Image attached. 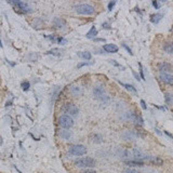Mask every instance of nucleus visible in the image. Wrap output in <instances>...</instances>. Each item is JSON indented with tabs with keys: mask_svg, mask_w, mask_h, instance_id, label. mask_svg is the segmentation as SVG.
Returning a JSON list of instances; mask_svg holds the SVG:
<instances>
[{
	"mask_svg": "<svg viewBox=\"0 0 173 173\" xmlns=\"http://www.w3.org/2000/svg\"><path fill=\"white\" fill-rule=\"evenodd\" d=\"M115 5H116V1H111V2L108 3V7H107V9H108V11L111 12V10L114 9V7H115Z\"/></svg>",
	"mask_w": 173,
	"mask_h": 173,
	"instance_id": "nucleus-30",
	"label": "nucleus"
},
{
	"mask_svg": "<svg viewBox=\"0 0 173 173\" xmlns=\"http://www.w3.org/2000/svg\"><path fill=\"white\" fill-rule=\"evenodd\" d=\"M75 166L78 167V168H93V167H95L96 164V161L95 159H93V158L91 157H82V158H79V159H77L75 162Z\"/></svg>",
	"mask_w": 173,
	"mask_h": 173,
	"instance_id": "nucleus-3",
	"label": "nucleus"
},
{
	"mask_svg": "<svg viewBox=\"0 0 173 173\" xmlns=\"http://www.w3.org/2000/svg\"><path fill=\"white\" fill-rule=\"evenodd\" d=\"M164 100H166L167 104H170L171 101L173 100V95H171V94H169V93H166L164 94Z\"/></svg>",
	"mask_w": 173,
	"mask_h": 173,
	"instance_id": "nucleus-23",
	"label": "nucleus"
},
{
	"mask_svg": "<svg viewBox=\"0 0 173 173\" xmlns=\"http://www.w3.org/2000/svg\"><path fill=\"white\" fill-rule=\"evenodd\" d=\"M90 141L93 143H102L103 141H104V139H103V136L101 135V134L93 133L90 135Z\"/></svg>",
	"mask_w": 173,
	"mask_h": 173,
	"instance_id": "nucleus-17",
	"label": "nucleus"
},
{
	"mask_svg": "<svg viewBox=\"0 0 173 173\" xmlns=\"http://www.w3.org/2000/svg\"><path fill=\"white\" fill-rule=\"evenodd\" d=\"M8 3L15 6L18 9V11H21L22 13H31L33 12L31 8L28 6V3L24 2V1H20V0H18V1H8Z\"/></svg>",
	"mask_w": 173,
	"mask_h": 173,
	"instance_id": "nucleus-6",
	"label": "nucleus"
},
{
	"mask_svg": "<svg viewBox=\"0 0 173 173\" xmlns=\"http://www.w3.org/2000/svg\"><path fill=\"white\" fill-rule=\"evenodd\" d=\"M124 163L127 164L128 167H143L144 166V162L143 161H140V160H128V161H126Z\"/></svg>",
	"mask_w": 173,
	"mask_h": 173,
	"instance_id": "nucleus-14",
	"label": "nucleus"
},
{
	"mask_svg": "<svg viewBox=\"0 0 173 173\" xmlns=\"http://www.w3.org/2000/svg\"><path fill=\"white\" fill-rule=\"evenodd\" d=\"M118 83H119L121 86H123L124 89H126V90H128V91L132 92V93H134V94H136V93H138V91H136V89H135V86H132V84H129V83H123V82H121V81H118Z\"/></svg>",
	"mask_w": 173,
	"mask_h": 173,
	"instance_id": "nucleus-13",
	"label": "nucleus"
},
{
	"mask_svg": "<svg viewBox=\"0 0 173 173\" xmlns=\"http://www.w3.org/2000/svg\"><path fill=\"white\" fill-rule=\"evenodd\" d=\"M121 46H122V47H123V48H124V49H126V50H127V51H128V53H129V54H130V55H133V52H132V50H131V49H130V48H129V47H128V46H127V45H126V43H121Z\"/></svg>",
	"mask_w": 173,
	"mask_h": 173,
	"instance_id": "nucleus-29",
	"label": "nucleus"
},
{
	"mask_svg": "<svg viewBox=\"0 0 173 173\" xmlns=\"http://www.w3.org/2000/svg\"><path fill=\"white\" fill-rule=\"evenodd\" d=\"M164 50L168 51L169 53H173V42L172 43H169L168 46H166V47H164Z\"/></svg>",
	"mask_w": 173,
	"mask_h": 173,
	"instance_id": "nucleus-24",
	"label": "nucleus"
},
{
	"mask_svg": "<svg viewBox=\"0 0 173 173\" xmlns=\"http://www.w3.org/2000/svg\"><path fill=\"white\" fill-rule=\"evenodd\" d=\"M77 55L79 56V58H83V60H86V61H90L92 58V54H91V52H89V51H80L77 53Z\"/></svg>",
	"mask_w": 173,
	"mask_h": 173,
	"instance_id": "nucleus-16",
	"label": "nucleus"
},
{
	"mask_svg": "<svg viewBox=\"0 0 173 173\" xmlns=\"http://www.w3.org/2000/svg\"><path fill=\"white\" fill-rule=\"evenodd\" d=\"M69 92H70L71 95L79 96L82 94V89L80 86H70V88H69Z\"/></svg>",
	"mask_w": 173,
	"mask_h": 173,
	"instance_id": "nucleus-11",
	"label": "nucleus"
},
{
	"mask_svg": "<svg viewBox=\"0 0 173 173\" xmlns=\"http://www.w3.org/2000/svg\"><path fill=\"white\" fill-rule=\"evenodd\" d=\"M102 27H103V29H111V24H109V23H107V22L103 23V24H102Z\"/></svg>",
	"mask_w": 173,
	"mask_h": 173,
	"instance_id": "nucleus-32",
	"label": "nucleus"
},
{
	"mask_svg": "<svg viewBox=\"0 0 173 173\" xmlns=\"http://www.w3.org/2000/svg\"><path fill=\"white\" fill-rule=\"evenodd\" d=\"M158 70L160 71V73H168L171 70H173L172 68V65L169 64V63L167 62H162V63H159L158 64Z\"/></svg>",
	"mask_w": 173,
	"mask_h": 173,
	"instance_id": "nucleus-9",
	"label": "nucleus"
},
{
	"mask_svg": "<svg viewBox=\"0 0 173 173\" xmlns=\"http://www.w3.org/2000/svg\"><path fill=\"white\" fill-rule=\"evenodd\" d=\"M105 52L107 53H117L119 48L118 46H116L115 43H107V45H104V47L102 48Z\"/></svg>",
	"mask_w": 173,
	"mask_h": 173,
	"instance_id": "nucleus-10",
	"label": "nucleus"
},
{
	"mask_svg": "<svg viewBox=\"0 0 173 173\" xmlns=\"http://www.w3.org/2000/svg\"><path fill=\"white\" fill-rule=\"evenodd\" d=\"M123 173H142V172H140V171L135 170V169L128 168V169H126V170L123 171Z\"/></svg>",
	"mask_w": 173,
	"mask_h": 173,
	"instance_id": "nucleus-25",
	"label": "nucleus"
},
{
	"mask_svg": "<svg viewBox=\"0 0 173 173\" xmlns=\"http://www.w3.org/2000/svg\"><path fill=\"white\" fill-rule=\"evenodd\" d=\"M69 154L74 156H82V155H86L88 149L84 145L82 144H77V145H71L70 147L68 148Z\"/></svg>",
	"mask_w": 173,
	"mask_h": 173,
	"instance_id": "nucleus-5",
	"label": "nucleus"
},
{
	"mask_svg": "<svg viewBox=\"0 0 173 173\" xmlns=\"http://www.w3.org/2000/svg\"><path fill=\"white\" fill-rule=\"evenodd\" d=\"M153 6H154V8H155L156 10H158L160 8L159 2H158V1H156V0H154V1H153Z\"/></svg>",
	"mask_w": 173,
	"mask_h": 173,
	"instance_id": "nucleus-33",
	"label": "nucleus"
},
{
	"mask_svg": "<svg viewBox=\"0 0 173 173\" xmlns=\"http://www.w3.org/2000/svg\"><path fill=\"white\" fill-rule=\"evenodd\" d=\"M159 78H160V80L163 82V83L171 84V86H173V75H171V74L160 73Z\"/></svg>",
	"mask_w": 173,
	"mask_h": 173,
	"instance_id": "nucleus-8",
	"label": "nucleus"
},
{
	"mask_svg": "<svg viewBox=\"0 0 173 173\" xmlns=\"http://www.w3.org/2000/svg\"><path fill=\"white\" fill-rule=\"evenodd\" d=\"M130 69H131V68H130ZM131 71H132V74H133L134 78H135V79L138 80V81H140V80H141V78H140V75H139V74L136 73L135 70H133V69H131Z\"/></svg>",
	"mask_w": 173,
	"mask_h": 173,
	"instance_id": "nucleus-31",
	"label": "nucleus"
},
{
	"mask_svg": "<svg viewBox=\"0 0 173 173\" xmlns=\"http://www.w3.org/2000/svg\"><path fill=\"white\" fill-rule=\"evenodd\" d=\"M21 86H22L23 91H28L29 88H30V83H29V81H23L21 83Z\"/></svg>",
	"mask_w": 173,
	"mask_h": 173,
	"instance_id": "nucleus-21",
	"label": "nucleus"
},
{
	"mask_svg": "<svg viewBox=\"0 0 173 173\" xmlns=\"http://www.w3.org/2000/svg\"><path fill=\"white\" fill-rule=\"evenodd\" d=\"M109 63H111V64H113L114 66H116V67H121V69H122V70H124V67H122L121 65H120L119 63H117V62H116L115 60H109Z\"/></svg>",
	"mask_w": 173,
	"mask_h": 173,
	"instance_id": "nucleus-28",
	"label": "nucleus"
},
{
	"mask_svg": "<svg viewBox=\"0 0 173 173\" xmlns=\"http://www.w3.org/2000/svg\"><path fill=\"white\" fill-rule=\"evenodd\" d=\"M94 41L95 42H106V40H105L104 38H95Z\"/></svg>",
	"mask_w": 173,
	"mask_h": 173,
	"instance_id": "nucleus-35",
	"label": "nucleus"
},
{
	"mask_svg": "<svg viewBox=\"0 0 173 173\" xmlns=\"http://www.w3.org/2000/svg\"><path fill=\"white\" fill-rule=\"evenodd\" d=\"M162 18H163V14H161V13L153 14V15H151V22L153 23V24H157V23H159L160 21L162 20Z\"/></svg>",
	"mask_w": 173,
	"mask_h": 173,
	"instance_id": "nucleus-19",
	"label": "nucleus"
},
{
	"mask_svg": "<svg viewBox=\"0 0 173 173\" xmlns=\"http://www.w3.org/2000/svg\"><path fill=\"white\" fill-rule=\"evenodd\" d=\"M63 111H64V113H66V115L70 116L71 118L75 117V116H77L78 114H79L78 107L76 106L75 104H73V103H66L64 108H63Z\"/></svg>",
	"mask_w": 173,
	"mask_h": 173,
	"instance_id": "nucleus-7",
	"label": "nucleus"
},
{
	"mask_svg": "<svg viewBox=\"0 0 173 173\" xmlns=\"http://www.w3.org/2000/svg\"><path fill=\"white\" fill-rule=\"evenodd\" d=\"M98 33H99V31H98V29L95 28V26H92L91 29H90V30L86 33V37L88 38V39H95Z\"/></svg>",
	"mask_w": 173,
	"mask_h": 173,
	"instance_id": "nucleus-15",
	"label": "nucleus"
},
{
	"mask_svg": "<svg viewBox=\"0 0 173 173\" xmlns=\"http://www.w3.org/2000/svg\"><path fill=\"white\" fill-rule=\"evenodd\" d=\"M60 135H61V138L64 139V140H70V138H71V133L68 130H62V131L60 132Z\"/></svg>",
	"mask_w": 173,
	"mask_h": 173,
	"instance_id": "nucleus-20",
	"label": "nucleus"
},
{
	"mask_svg": "<svg viewBox=\"0 0 173 173\" xmlns=\"http://www.w3.org/2000/svg\"><path fill=\"white\" fill-rule=\"evenodd\" d=\"M164 134H167V135H168V136H170V138H171V139H172V140H173V135H172V134H171V133H169V132L164 131Z\"/></svg>",
	"mask_w": 173,
	"mask_h": 173,
	"instance_id": "nucleus-38",
	"label": "nucleus"
},
{
	"mask_svg": "<svg viewBox=\"0 0 173 173\" xmlns=\"http://www.w3.org/2000/svg\"><path fill=\"white\" fill-rule=\"evenodd\" d=\"M93 63L92 62H81L77 65V68H81L82 66H89V65H92Z\"/></svg>",
	"mask_w": 173,
	"mask_h": 173,
	"instance_id": "nucleus-26",
	"label": "nucleus"
},
{
	"mask_svg": "<svg viewBox=\"0 0 173 173\" xmlns=\"http://www.w3.org/2000/svg\"><path fill=\"white\" fill-rule=\"evenodd\" d=\"M141 106H142L143 109H147V105H146V103H145L144 100H141Z\"/></svg>",
	"mask_w": 173,
	"mask_h": 173,
	"instance_id": "nucleus-34",
	"label": "nucleus"
},
{
	"mask_svg": "<svg viewBox=\"0 0 173 173\" xmlns=\"http://www.w3.org/2000/svg\"><path fill=\"white\" fill-rule=\"evenodd\" d=\"M48 38L53 40V41L58 42V43H60V45H66L67 43V40L63 37H58V36H50V37H48Z\"/></svg>",
	"mask_w": 173,
	"mask_h": 173,
	"instance_id": "nucleus-18",
	"label": "nucleus"
},
{
	"mask_svg": "<svg viewBox=\"0 0 173 173\" xmlns=\"http://www.w3.org/2000/svg\"><path fill=\"white\" fill-rule=\"evenodd\" d=\"M0 47H1V48L3 47V46H2V43H1V40H0Z\"/></svg>",
	"mask_w": 173,
	"mask_h": 173,
	"instance_id": "nucleus-39",
	"label": "nucleus"
},
{
	"mask_svg": "<svg viewBox=\"0 0 173 173\" xmlns=\"http://www.w3.org/2000/svg\"><path fill=\"white\" fill-rule=\"evenodd\" d=\"M75 11L78 14H82V15H92L95 13V9L93 6L88 5V3H81V5L75 6Z\"/></svg>",
	"mask_w": 173,
	"mask_h": 173,
	"instance_id": "nucleus-2",
	"label": "nucleus"
},
{
	"mask_svg": "<svg viewBox=\"0 0 173 173\" xmlns=\"http://www.w3.org/2000/svg\"><path fill=\"white\" fill-rule=\"evenodd\" d=\"M80 173H96V172L94 170H89V169H86V170L82 171V172H80Z\"/></svg>",
	"mask_w": 173,
	"mask_h": 173,
	"instance_id": "nucleus-36",
	"label": "nucleus"
},
{
	"mask_svg": "<svg viewBox=\"0 0 173 173\" xmlns=\"http://www.w3.org/2000/svg\"><path fill=\"white\" fill-rule=\"evenodd\" d=\"M58 126L64 129H69L74 126V119L68 115H61L58 119Z\"/></svg>",
	"mask_w": 173,
	"mask_h": 173,
	"instance_id": "nucleus-4",
	"label": "nucleus"
},
{
	"mask_svg": "<svg viewBox=\"0 0 173 173\" xmlns=\"http://www.w3.org/2000/svg\"><path fill=\"white\" fill-rule=\"evenodd\" d=\"M139 66H140V78L143 80H145V76H144V71H143V66L141 63H139Z\"/></svg>",
	"mask_w": 173,
	"mask_h": 173,
	"instance_id": "nucleus-27",
	"label": "nucleus"
},
{
	"mask_svg": "<svg viewBox=\"0 0 173 173\" xmlns=\"http://www.w3.org/2000/svg\"><path fill=\"white\" fill-rule=\"evenodd\" d=\"M155 107H157V108H159V109H161V111H167V107H164V106H156V105H154Z\"/></svg>",
	"mask_w": 173,
	"mask_h": 173,
	"instance_id": "nucleus-37",
	"label": "nucleus"
},
{
	"mask_svg": "<svg viewBox=\"0 0 173 173\" xmlns=\"http://www.w3.org/2000/svg\"><path fill=\"white\" fill-rule=\"evenodd\" d=\"M93 96L95 100L100 101L102 103H108L111 101L109 96L106 94V91L102 86H96L93 89Z\"/></svg>",
	"mask_w": 173,
	"mask_h": 173,
	"instance_id": "nucleus-1",
	"label": "nucleus"
},
{
	"mask_svg": "<svg viewBox=\"0 0 173 173\" xmlns=\"http://www.w3.org/2000/svg\"><path fill=\"white\" fill-rule=\"evenodd\" d=\"M61 53H62V51L60 49H52L47 52V54H53V55H61Z\"/></svg>",
	"mask_w": 173,
	"mask_h": 173,
	"instance_id": "nucleus-22",
	"label": "nucleus"
},
{
	"mask_svg": "<svg viewBox=\"0 0 173 173\" xmlns=\"http://www.w3.org/2000/svg\"><path fill=\"white\" fill-rule=\"evenodd\" d=\"M53 25L56 27V28L61 29L63 28V27L66 25V21L64 20V18H55L53 20Z\"/></svg>",
	"mask_w": 173,
	"mask_h": 173,
	"instance_id": "nucleus-12",
	"label": "nucleus"
}]
</instances>
